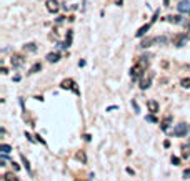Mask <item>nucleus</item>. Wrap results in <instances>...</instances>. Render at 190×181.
I'll list each match as a JSON object with an SVG mask.
<instances>
[{
  "label": "nucleus",
  "mask_w": 190,
  "mask_h": 181,
  "mask_svg": "<svg viewBox=\"0 0 190 181\" xmlns=\"http://www.w3.org/2000/svg\"><path fill=\"white\" fill-rule=\"evenodd\" d=\"M190 130V126H187V123H178L173 128V136L177 138H182V136H187V131Z\"/></svg>",
  "instance_id": "f257e3e1"
},
{
  "label": "nucleus",
  "mask_w": 190,
  "mask_h": 181,
  "mask_svg": "<svg viewBox=\"0 0 190 181\" xmlns=\"http://www.w3.org/2000/svg\"><path fill=\"white\" fill-rule=\"evenodd\" d=\"M145 70H147V68H144V67H142V65H139V63H137L135 65V67H134V68H132V70H130V76H132V80H139V78H140V76H142V75H144V72H145Z\"/></svg>",
  "instance_id": "f03ea898"
},
{
  "label": "nucleus",
  "mask_w": 190,
  "mask_h": 181,
  "mask_svg": "<svg viewBox=\"0 0 190 181\" xmlns=\"http://www.w3.org/2000/svg\"><path fill=\"white\" fill-rule=\"evenodd\" d=\"M60 87H62L63 90H73V92H75L77 95L80 93V92H78V88L75 87V81H73V80H70V78H68V80H63L62 83H60Z\"/></svg>",
  "instance_id": "7ed1b4c3"
},
{
  "label": "nucleus",
  "mask_w": 190,
  "mask_h": 181,
  "mask_svg": "<svg viewBox=\"0 0 190 181\" xmlns=\"http://www.w3.org/2000/svg\"><path fill=\"white\" fill-rule=\"evenodd\" d=\"M10 63H12L13 68H18L23 65V57L22 55H12V58H10Z\"/></svg>",
  "instance_id": "20e7f679"
},
{
  "label": "nucleus",
  "mask_w": 190,
  "mask_h": 181,
  "mask_svg": "<svg viewBox=\"0 0 190 181\" xmlns=\"http://www.w3.org/2000/svg\"><path fill=\"white\" fill-rule=\"evenodd\" d=\"M47 10L50 13H57L59 12V2L57 0H47Z\"/></svg>",
  "instance_id": "39448f33"
},
{
  "label": "nucleus",
  "mask_w": 190,
  "mask_h": 181,
  "mask_svg": "<svg viewBox=\"0 0 190 181\" xmlns=\"http://www.w3.org/2000/svg\"><path fill=\"white\" fill-rule=\"evenodd\" d=\"M147 108H148V111L152 115H155L157 111H158V103H157L155 100H148L147 101Z\"/></svg>",
  "instance_id": "423d86ee"
},
{
  "label": "nucleus",
  "mask_w": 190,
  "mask_h": 181,
  "mask_svg": "<svg viewBox=\"0 0 190 181\" xmlns=\"http://www.w3.org/2000/svg\"><path fill=\"white\" fill-rule=\"evenodd\" d=\"M178 12H190V0H182L177 5Z\"/></svg>",
  "instance_id": "0eeeda50"
},
{
  "label": "nucleus",
  "mask_w": 190,
  "mask_h": 181,
  "mask_svg": "<svg viewBox=\"0 0 190 181\" xmlns=\"http://www.w3.org/2000/svg\"><path fill=\"white\" fill-rule=\"evenodd\" d=\"M153 22H155V17L152 18V22H150V23H147V25H144V27H142V28L139 30V32H137V37H144V35L147 33L148 30H150V27H152V23H153Z\"/></svg>",
  "instance_id": "6e6552de"
},
{
  "label": "nucleus",
  "mask_w": 190,
  "mask_h": 181,
  "mask_svg": "<svg viewBox=\"0 0 190 181\" xmlns=\"http://www.w3.org/2000/svg\"><path fill=\"white\" fill-rule=\"evenodd\" d=\"M170 123H172V116H170V115H167V116H165L164 120L160 121V128L164 131H167V130H169V126H170Z\"/></svg>",
  "instance_id": "1a4fd4ad"
},
{
  "label": "nucleus",
  "mask_w": 190,
  "mask_h": 181,
  "mask_svg": "<svg viewBox=\"0 0 190 181\" xmlns=\"http://www.w3.org/2000/svg\"><path fill=\"white\" fill-rule=\"evenodd\" d=\"M187 40V35L185 33H182V35H177L175 37V40H173V45H177V47H182L183 43H185Z\"/></svg>",
  "instance_id": "9d476101"
},
{
  "label": "nucleus",
  "mask_w": 190,
  "mask_h": 181,
  "mask_svg": "<svg viewBox=\"0 0 190 181\" xmlns=\"http://www.w3.org/2000/svg\"><path fill=\"white\" fill-rule=\"evenodd\" d=\"M60 60V55L59 53H48L47 55V62H50V63H57Z\"/></svg>",
  "instance_id": "9b49d317"
},
{
  "label": "nucleus",
  "mask_w": 190,
  "mask_h": 181,
  "mask_svg": "<svg viewBox=\"0 0 190 181\" xmlns=\"http://www.w3.org/2000/svg\"><path fill=\"white\" fill-rule=\"evenodd\" d=\"M4 181H20L17 178V174H13V173H5L4 174Z\"/></svg>",
  "instance_id": "f8f14e48"
},
{
  "label": "nucleus",
  "mask_w": 190,
  "mask_h": 181,
  "mask_svg": "<svg viewBox=\"0 0 190 181\" xmlns=\"http://www.w3.org/2000/svg\"><path fill=\"white\" fill-rule=\"evenodd\" d=\"M40 70H42V63H40V62H37V63L32 65V68H30L29 73H37V72H40Z\"/></svg>",
  "instance_id": "ddd939ff"
},
{
  "label": "nucleus",
  "mask_w": 190,
  "mask_h": 181,
  "mask_svg": "<svg viewBox=\"0 0 190 181\" xmlns=\"http://www.w3.org/2000/svg\"><path fill=\"white\" fill-rule=\"evenodd\" d=\"M150 81H152V78H147V80H142V81H140V88H142V90H147L148 87H150Z\"/></svg>",
  "instance_id": "4468645a"
},
{
  "label": "nucleus",
  "mask_w": 190,
  "mask_h": 181,
  "mask_svg": "<svg viewBox=\"0 0 190 181\" xmlns=\"http://www.w3.org/2000/svg\"><path fill=\"white\" fill-rule=\"evenodd\" d=\"M0 150H2V153H5V155H9V153L12 151V146H10V145H7V143H4Z\"/></svg>",
  "instance_id": "2eb2a0df"
},
{
  "label": "nucleus",
  "mask_w": 190,
  "mask_h": 181,
  "mask_svg": "<svg viewBox=\"0 0 190 181\" xmlns=\"http://www.w3.org/2000/svg\"><path fill=\"white\" fill-rule=\"evenodd\" d=\"M23 48H25V52H35L37 50V45H35V43H27Z\"/></svg>",
  "instance_id": "dca6fc26"
},
{
  "label": "nucleus",
  "mask_w": 190,
  "mask_h": 181,
  "mask_svg": "<svg viewBox=\"0 0 190 181\" xmlns=\"http://www.w3.org/2000/svg\"><path fill=\"white\" fill-rule=\"evenodd\" d=\"M169 22H172V23H182V17H178V15H175V17H169Z\"/></svg>",
  "instance_id": "f3484780"
},
{
  "label": "nucleus",
  "mask_w": 190,
  "mask_h": 181,
  "mask_svg": "<svg viewBox=\"0 0 190 181\" xmlns=\"http://www.w3.org/2000/svg\"><path fill=\"white\" fill-rule=\"evenodd\" d=\"M180 85L183 88H190V78H183V80L180 81Z\"/></svg>",
  "instance_id": "a211bd4d"
},
{
  "label": "nucleus",
  "mask_w": 190,
  "mask_h": 181,
  "mask_svg": "<svg viewBox=\"0 0 190 181\" xmlns=\"http://www.w3.org/2000/svg\"><path fill=\"white\" fill-rule=\"evenodd\" d=\"M77 160H82V163H85V161H87V156H85V153H84V151L77 153Z\"/></svg>",
  "instance_id": "6ab92c4d"
},
{
  "label": "nucleus",
  "mask_w": 190,
  "mask_h": 181,
  "mask_svg": "<svg viewBox=\"0 0 190 181\" xmlns=\"http://www.w3.org/2000/svg\"><path fill=\"white\" fill-rule=\"evenodd\" d=\"M22 161H23V164H25V168H27V171H30V164H29V161L25 160V156H22Z\"/></svg>",
  "instance_id": "aec40b11"
},
{
  "label": "nucleus",
  "mask_w": 190,
  "mask_h": 181,
  "mask_svg": "<svg viewBox=\"0 0 190 181\" xmlns=\"http://www.w3.org/2000/svg\"><path fill=\"white\" fill-rule=\"evenodd\" d=\"M147 121H152V123H157V120H155V116H152V115H148L147 118H145Z\"/></svg>",
  "instance_id": "412c9836"
},
{
  "label": "nucleus",
  "mask_w": 190,
  "mask_h": 181,
  "mask_svg": "<svg viewBox=\"0 0 190 181\" xmlns=\"http://www.w3.org/2000/svg\"><path fill=\"white\" fill-rule=\"evenodd\" d=\"M170 161H172V164H178V163H180V160H178L177 156H172V160H170Z\"/></svg>",
  "instance_id": "4be33fe9"
},
{
  "label": "nucleus",
  "mask_w": 190,
  "mask_h": 181,
  "mask_svg": "<svg viewBox=\"0 0 190 181\" xmlns=\"http://www.w3.org/2000/svg\"><path fill=\"white\" fill-rule=\"evenodd\" d=\"M183 176H185V178L190 176V169H185V171H183Z\"/></svg>",
  "instance_id": "5701e85b"
},
{
  "label": "nucleus",
  "mask_w": 190,
  "mask_h": 181,
  "mask_svg": "<svg viewBox=\"0 0 190 181\" xmlns=\"http://www.w3.org/2000/svg\"><path fill=\"white\" fill-rule=\"evenodd\" d=\"M12 164H13V169H15V171H18V164H17V163H13V161H12Z\"/></svg>",
  "instance_id": "b1692460"
},
{
  "label": "nucleus",
  "mask_w": 190,
  "mask_h": 181,
  "mask_svg": "<svg viewBox=\"0 0 190 181\" xmlns=\"http://www.w3.org/2000/svg\"><path fill=\"white\" fill-rule=\"evenodd\" d=\"M189 145H190V143H189Z\"/></svg>",
  "instance_id": "393cba45"
}]
</instances>
